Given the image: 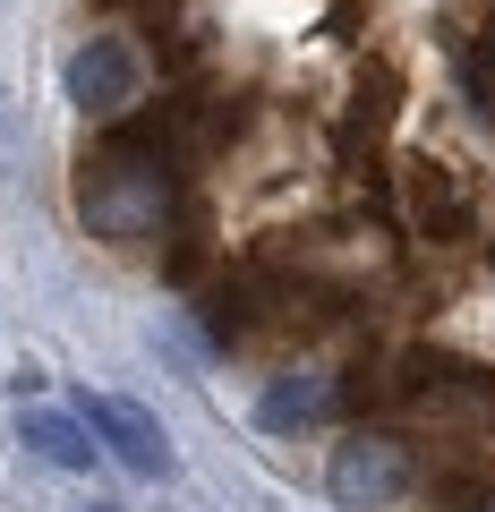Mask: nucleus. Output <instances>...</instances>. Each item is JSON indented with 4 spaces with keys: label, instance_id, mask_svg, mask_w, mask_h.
Masks as SVG:
<instances>
[{
    "label": "nucleus",
    "instance_id": "2",
    "mask_svg": "<svg viewBox=\"0 0 495 512\" xmlns=\"http://www.w3.org/2000/svg\"><path fill=\"white\" fill-rule=\"evenodd\" d=\"M146 94V52L129 35H86L69 60V103L94 111V120H120V111Z\"/></svg>",
    "mask_w": 495,
    "mask_h": 512
},
{
    "label": "nucleus",
    "instance_id": "7",
    "mask_svg": "<svg viewBox=\"0 0 495 512\" xmlns=\"http://www.w3.org/2000/svg\"><path fill=\"white\" fill-rule=\"evenodd\" d=\"M478 94H487V111H495V52L478 60Z\"/></svg>",
    "mask_w": 495,
    "mask_h": 512
},
{
    "label": "nucleus",
    "instance_id": "1",
    "mask_svg": "<svg viewBox=\"0 0 495 512\" xmlns=\"http://www.w3.org/2000/svg\"><path fill=\"white\" fill-rule=\"evenodd\" d=\"M77 214H86L94 239L111 248H154L163 239V214H171V171L146 137H111V146L86 154L77 171Z\"/></svg>",
    "mask_w": 495,
    "mask_h": 512
},
{
    "label": "nucleus",
    "instance_id": "5",
    "mask_svg": "<svg viewBox=\"0 0 495 512\" xmlns=\"http://www.w3.org/2000/svg\"><path fill=\"white\" fill-rule=\"evenodd\" d=\"M18 444H35L52 470H94L103 461V444H94V427L77 410H18Z\"/></svg>",
    "mask_w": 495,
    "mask_h": 512
},
{
    "label": "nucleus",
    "instance_id": "6",
    "mask_svg": "<svg viewBox=\"0 0 495 512\" xmlns=\"http://www.w3.org/2000/svg\"><path fill=\"white\" fill-rule=\"evenodd\" d=\"M325 402H333V393H325V376H308V367H299V376H274V384H265L257 419H265V427L282 436V427H308V419H316Z\"/></svg>",
    "mask_w": 495,
    "mask_h": 512
},
{
    "label": "nucleus",
    "instance_id": "8",
    "mask_svg": "<svg viewBox=\"0 0 495 512\" xmlns=\"http://www.w3.org/2000/svg\"><path fill=\"white\" fill-rule=\"evenodd\" d=\"M86 512H120V504H86Z\"/></svg>",
    "mask_w": 495,
    "mask_h": 512
},
{
    "label": "nucleus",
    "instance_id": "4",
    "mask_svg": "<svg viewBox=\"0 0 495 512\" xmlns=\"http://www.w3.org/2000/svg\"><path fill=\"white\" fill-rule=\"evenodd\" d=\"M325 495H333V504H359V512L410 495V444H393V436H350V444H333Z\"/></svg>",
    "mask_w": 495,
    "mask_h": 512
},
{
    "label": "nucleus",
    "instance_id": "3",
    "mask_svg": "<svg viewBox=\"0 0 495 512\" xmlns=\"http://www.w3.org/2000/svg\"><path fill=\"white\" fill-rule=\"evenodd\" d=\"M77 419L94 427V444H103L120 470H137V478H171V470H180V453H171V436L154 427V410L120 402V393H86V402H77Z\"/></svg>",
    "mask_w": 495,
    "mask_h": 512
}]
</instances>
